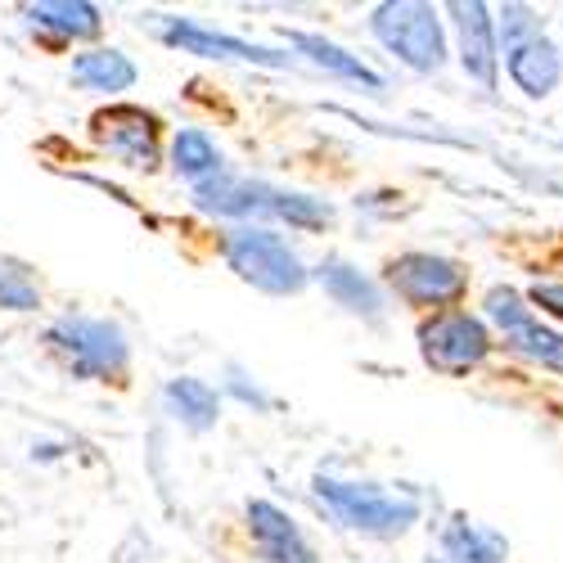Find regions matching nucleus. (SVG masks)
Here are the masks:
<instances>
[{"label":"nucleus","mask_w":563,"mask_h":563,"mask_svg":"<svg viewBox=\"0 0 563 563\" xmlns=\"http://www.w3.org/2000/svg\"><path fill=\"white\" fill-rule=\"evenodd\" d=\"M369 27L415 73H438L446 64V36H442L433 5H419V0H384V5H374Z\"/></svg>","instance_id":"nucleus-1"},{"label":"nucleus","mask_w":563,"mask_h":563,"mask_svg":"<svg viewBox=\"0 0 563 563\" xmlns=\"http://www.w3.org/2000/svg\"><path fill=\"white\" fill-rule=\"evenodd\" d=\"M316 496L334 509V519L365 532V537H401L419 519L415 496H388L369 483H339V478H316Z\"/></svg>","instance_id":"nucleus-2"},{"label":"nucleus","mask_w":563,"mask_h":563,"mask_svg":"<svg viewBox=\"0 0 563 563\" xmlns=\"http://www.w3.org/2000/svg\"><path fill=\"white\" fill-rule=\"evenodd\" d=\"M225 262L244 285L262 294H298L307 285V271L298 253L271 230H230L225 234Z\"/></svg>","instance_id":"nucleus-3"},{"label":"nucleus","mask_w":563,"mask_h":563,"mask_svg":"<svg viewBox=\"0 0 563 563\" xmlns=\"http://www.w3.org/2000/svg\"><path fill=\"white\" fill-rule=\"evenodd\" d=\"M45 343L77 379H109V374L126 369V343L109 320H81V316L55 320Z\"/></svg>","instance_id":"nucleus-4"},{"label":"nucleus","mask_w":563,"mask_h":563,"mask_svg":"<svg viewBox=\"0 0 563 563\" xmlns=\"http://www.w3.org/2000/svg\"><path fill=\"white\" fill-rule=\"evenodd\" d=\"M487 352H492L487 324L468 311H442L419 330V356H424L438 374H451V379L483 365Z\"/></svg>","instance_id":"nucleus-5"},{"label":"nucleus","mask_w":563,"mask_h":563,"mask_svg":"<svg viewBox=\"0 0 563 563\" xmlns=\"http://www.w3.org/2000/svg\"><path fill=\"white\" fill-rule=\"evenodd\" d=\"M388 285L410 307H451L464 294V271L438 253H401L388 266Z\"/></svg>","instance_id":"nucleus-6"},{"label":"nucleus","mask_w":563,"mask_h":563,"mask_svg":"<svg viewBox=\"0 0 563 563\" xmlns=\"http://www.w3.org/2000/svg\"><path fill=\"white\" fill-rule=\"evenodd\" d=\"M90 131H96L100 150L126 167H158V122L145 109L131 104H113L104 113L90 118Z\"/></svg>","instance_id":"nucleus-7"},{"label":"nucleus","mask_w":563,"mask_h":563,"mask_svg":"<svg viewBox=\"0 0 563 563\" xmlns=\"http://www.w3.org/2000/svg\"><path fill=\"white\" fill-rule=\"evenodd\" d=\"M154 32H158L167 45H180L185 55H203V59H244V64H266V68H285V64H289L285 55L262 51V45H253V41L225 36V32H212V27H199V23H185V19H167V14L154 19Z\"/></svg>","instance_id":"nucleus-8"},{"label":"nucleus","mask_w":563,"mask_h":563,"mask_svg":"<svg viewBox=\"0 0 563 563\" xmlns=\"http://www.w3.org/2000/svg\"><path fill=\"white\" fill-rule=\"evenodd\" d=\"M446 14L455 19V32H460L464 73L483 86H496V19H492V10L483 0H455V5H446Z\"/></svg>","instance_id":"nucleus-9"},{"label":"nucleus","mask_w":563,"mask_h":563,"mask_svg":"<svg viewBox=\"0 0 563 563\" xmlns=\"http://www.w3.org/2000/svg\"><path fill=\"white\" fill-rule=\"evenodd\" d=\"M195 199L203 212H221V217H275L279 190H271L262 180H234L217 172L195 185Z\"/></svg>","instance_id":"nucleus-10"},{"label":"nucleus","mask_w":563,"mask_h":563,"mask_svg":"<svg viewBox=\"0 0 563 563\" xmlns=\"http://www.w3.org/2000/svg\"><path fill=\"white\" fill-rule=\"evenodd\" d=\"M249 528H253L257 550L271 563H316V550L302 537V528L289 519L285 509H275L271 500H253L249 505Z\"/></svg>","instance_id":"nucleus-11"},{"label":"nucleus","mask_w":563,"mask_h":563,"mask_svg":"<svg viewBox=\"0 0 563 563\" xmlns=\"http://www.w3.org/2000/svg\"><path fill=\"white\" fill-rule=\"evenodd\" d=\"M509 77H514V86H519L528 100H545L550 90L559 86V77H563L559 45L545 41V36H532L523 45H514V51H509Z\"/></svg>","instance_id":"nucleus-12"},{"label":"nucleus","mask_w":563,"mask_h":563,"mask_svg":"<svg viewBox=\"0 0 563 563\" xmlns=\"http://www.w3.org/2000/svg\"><path fill=\"white\" fill-rule=\"evenodd\" d=\"M289 41H294V51H302L316 68L334 73V77H347V81H361V86H369V90H384V77L374 73V68H365L356 55H347L343 45L324 41V36H311V32H289Z\"/></svg>","instance_id":"nucleus-13"},{"label":"nucleus","mask_w":563,"mask_h":563,"mask_svg":"<svg viewBox=\"0 0 563 563\" xmlns=\"http://www.w3.org/2000/svg\"><path fill=\"white\" fill-rule=\"evenodd\" d=\"M442 554L451 563H500L505 559V537L468 523V519H451L446 532H442Z\"/></svg>","instance_id":"nucleus-14"},{"label":"nucleus","mask_w":563,"mask_h":563,"mask_svg":"<svg viewBox=\"0 0 563 563\" xmlns=\"http://www.w3.org/2000/svg\"><path fill=\"white\" fill-rule=\"evenodd\" d=\"M320 285L339 307H347L356 316H369V320L379 316V289H374L361 271H352L347 262H324L320 266Z\"/></svg>","instance_id":"nucleus-15"},{"label":"nucleus","mask_w":563,"mask_h":563,"mask_svg":"<svg viewBox=\"0 0 563 563\" xmlns=\"http://www.w3.org/2000/svg\"><path fill=\"white\" fill-rule=\"evenodd\" d=\"M167 406H172V415L180 419V424L195 429V433L212 429L217 415H221V401L203 379H172L167 384Z\"/></svg>","instance_id":"nucleus-16"},{"label":"nucleus","mask_w":563,"mask_h":563,"mask_svg":"<svg viewBox=\"0 0 563 563\" xmlns=\"http://www.w3.org/2000/svg\"><path fill=\"white\" fill-rule=\"evenodd\" d=\"M27 19L36 27H51L59 36H96L100 32V10L86 5V0H45V5H27Z\"/></svg>","instance_id":"nucleus-17"},{"label":"nucleus","mask_w":563,"mask_h":563,"mask_svg":"<svg viewBox=\"0 0 563 563\" xmlns=\"http://www.w3.org/2000/svg\"><path fill=\"white\" fill-rule=\"evenodd\" d=\"M505 347L514 356H523L532 365H545V369H563V334L545 330L541 320H523V324H514V330H505Z\"/></svg>","instance_id":"nucleus-18"},{"label":"nucleus","mask_w":563,"mask_h":563,"mask_svg":"<svg viewBox=\"0 0 563 563\" xmlns=\"http://www.w3.org/2000/svg\"><path fill=\"white\" fill-rule=\"evenodd\" d=\"M73 77L96 90H126L135 81V64L118 51H86L73 59Z\"/></svg>","instance_id":"nucleus-19"},{"label":"nucleus","mask_w":563,"mask_h":563,"mask_svg":"<svg viewBox=\"0 0 563 563\" xmlns=\"http://www.w3.org/2000/svg\"><path fill=\"white\" fill-rule=\"evenodd\" d=\"M172 167L180 176H190V180H208V176L221 172V154H217V145L203 131H180L172 140Z\"/></svg>","instance_id":"nucleus-20"},{"label":"nucleus","mask_w":563,"mask_h":563,"mask_svg":"<svg viewBox=\"0 0 563 563\" xmlns=\"http://www.w3.org/2000/svg\"><path fill=\"white\" fill-rule=\"evenodd\" d=\"M41 302L36 294V279L14 266V262H0V307H10V311H32Z\"/></svg>","instance_id":"nucleus-21"},{"label":"nucleus","mask_w":563,"mask_h":563,"mask_svg":"<svg viewBox=\"0 0 563 563\" xmlns=\"http://www.w3.org/2000/svg\"><path fill=\"white\" fill-rule=\"evenodd\" d=\"M532 36H541V23H537V14H532L528 5H505V10H500V19H496V41L505 45V55L514 51V45L532 41Z\"/></svg>","instance_id":"nucleus-22"},{"label":"nucleus","mask_w":563,"mask_h":563,"mask_svg":"<svg viewBox=\"0 0 563 563\" xmlns=\"http://www.w3.org/2000/svg\"><path fill=\"white\" fill-rule=\"evenodd\" d=\"M487 316L500 324V334H505V330H514V324H523L532 311L523 307V298L514 294V289H492L487 294Z\"/></svg>","instance_id":"nucleus-23"},{"label":"nucleus","mask_w":563,"mask_h":563,"mask_svg":"<svg viewBox=\"0 0 563 563\" xmlns=\"http://www.w3.org/2000/svg\"><path fill=\"white\" fill-rule=\"evenodd\" d=\"M532 302H537L541 311H550V316L563 320V285H537V289H532Z\"/></svg>","instance_id":"nucleus-24"},{"label":"nucleus","mask_w":563,"mask_h":563,"mask_svg":"<svg viewBox=\"0 0 563 563\" xmlns=\"http://www.w3.org/2000/svg\"><path fill=\"white\" fill-rule=\"evenodd\" d=\"M429 563H433V559H429Z\"/></svg>","instance_id":"nucleus-25"}]
</instances>
